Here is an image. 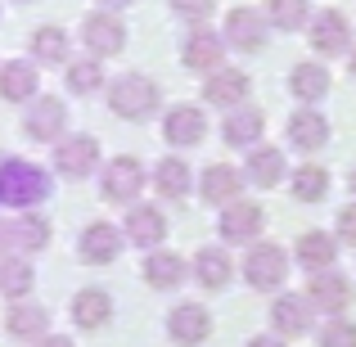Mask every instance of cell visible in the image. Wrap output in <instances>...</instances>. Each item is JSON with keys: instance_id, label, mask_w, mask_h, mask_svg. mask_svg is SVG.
<instances>
[{"instance_id": "83f0119b", "label": "cell", "mask_w": 356, "mask_h": 347, "mask_svg": "<svg viewBox=\"0 0 356 347\" xmlns=\"http://www.w3.org/2000/svg\"><path fill=\"white\" fill-rule=\"evenodd\" d=\"M243 181H252V185H261V190H270V185H280L284 181V154L280 149H252V158H248V172H243Z\"/></svg>"}, {"instance_id": "b9f144b4", "label": "cell", "mask_w": 356, "mask_h": 347, "mask_svg": "<svg viewBox=\"0 0 356 347\" xmlns=\"http://www.w3.org/2000/svg\"><path fill=\"white\" fill-rule=\"evenodd\" d=\"M104 9H122V5H131V0H99Z\"/></svg>"}, {"instance_id": "52a82bcc", "label": "cell", "mask_w": 356, "mask_h": 347, "mask_svg": "<svg viewBox=\"0 0 356 347\" xmlns=\"http://www.w3.org/2000/svg\"><path fill=\"white\" fill-rule=\"evenodd\" d=\"M54 167H59L68 181H86V176L99 167V145H95L90 136H68V140H59V149H54Z\"/></svg>"}, {"instance_id": "60d3db41", "label": "cell", "mask_w": 356, "mask_h": 347, "mask_svg": "<svg viewBox=\"0 0 356 347\" xmlns=\"http://www.w3.org/2000/svg\"><path fill=\"white\" fill-rule=\"evenodd\" d=\"M36 347H72V343L59 339V334H50V339H36Z\"/></svg>"}, {"instance_id": "484cf974", "label": "cell", "mask_w": 356, "mask_h": 347, "mask_svg": "<svg viewBox=\"0 0 356 347\" xmlns=\"http://www.w3.org/2000/svg\"><path fill=\"white\" fill-rule=\"evenodd\" d=\"M239 185H243V176L235 172V167L217 163V167H208V172H203L199 190H203V199H208V203H235L239 199Z\"/></svg>"}, {"instance_id": "ba28073f", "label": "cell", "mask_w": 356, "mask_h": 347, "mask_svg": "<svg viewBox=\"0 0 356 347\" xmlns=\"http://www.w3.org/2000/svg\"><path fill=\"white\" fill-rule=\"evenodd\" d=\"M99 190H104L108 203H131L140 190H145V167H140L136 158H113V163L104 167Z\"/></svg>"}, {"instance_id": "d6a6232c", "label": "cell", "mask_w": 356, "mask_h": 347, "mask_svg": "<svg viewBox=\"0 0 356 347\" xmlns=\"http://www.w3.org/2000/svg\"><path fill=\"white\" fill-rule=\"evenodd\" d=\"M330 194V172L325 167H298L293 172V199L298 203H321Z\"/></svg>"}, {"instance_id": "7c38bea8", "label": "cell", "mask_w": 356, "mask_h": 347, "mask_svg": "<svg viewBox=\"0 0 356 347\" xmlns=\"http://www.w3.org/2000/svg\"><path fill=\"white\" fill-rule=\"evenodd\" d=\"M270 330L280 339H298V334L312 330V302L302 293H280L275 307H270Z\"/></svg>"}, {"instance_id": "d6986e66", "label": "cell", "mask_w": 356, "mask_h": 347, "mask_svg": "<svg viewBox=\"0 0 356 347\" xmlns=\"http://www.w3.org/2000/svg\"><path fill=\"white\" fill-rule=\"evenodd\" d=\"M203 95H208V104H226V108L243 104V95H248V72H239V68H217V72L208 77V86H203Z\"/></svg>"}, {"instance_id": "e575fe53", "label": "cell", "mask_w": 356, "mask_h": 347, "mask_svg": "<svg viewBox=\"0 0 356 347\" xmlns=\"http://www.w3.org/2000/svg\"><path fill=\"white\" fill-rule=\"evenodd\" d=\"M104 86V68H99L95 59H81L68 68V90L72 95H95V90Z\"/></svg>"}, {"instance_id": "44dd1931", "label": "cell", "mask_w": 356, "mask_h": 347, "mask_svg": "<svg viewBox=\"0 0 356 347\" xmlns=\"http://www.w3.org/2000/svg\"><path fill=\"white\" fill-rule=\"evenodd\" d=\"M36 95V68L27 59H14L0 68V99H9V104H23V99Z\"/></svg>"}, {"instance_id": "ac0fdd59", "label": "cell", "mask_w": 356, "mask_h": 347, "mask_svg": "<svg viewBox=\"0 0 356 347\" xmlns=\"http://www.w3.org/2000/svg\"><path fill=\"white\" fill-rule=\"evenodd\" d=\"M298 266L302 271H330L334 257H339V239H330L325 230H307L302 239H298Z\"/></svg>"}, {"instance_id": "9a60e30c", "label": "cell", "mask_w": 356, "mask_h": 347, "mask_svg": "<svg viewBox=\"0 0 356 347\" xmlns=\"http://www.w3.org/2000/svg\"><path fill=\"white\" fill-rule=\"evenodd\" d=\"M221 54H226V41L208 27H194L190 41H185V68L194 72H217L221 68Z\"/></svg>"}, {"instance_id": "ab89813d", "label": "cell", "mask_w": 356, "mask_h": 347, "mask_svg": "<svg viewBox=\"0 0 356 347\" xmlns=\"http://www.w3.org/2000/svg\"><path fill=\"white\" fill-rule=\"evenodd\" d=\"M248 347H284L275 334H261V339H248Z\"/></svg>"}, {"instance_id": "ee69618b", "label": "cell", "mask_w": 356, "mask_h": 347, "mask_svg": "<svg viewBox=\"0 0 356 347\" xmlns=\"http://www.w3.org/2000/svg\"><path fill=\"white\" fill-rule=\"evenodd\" d=\"M352 190H356V172H352Z\"/></svg>"}, {"instance_id": "836d02e7", "label": "cell", "mask_w": 356, "mask_h": 347, "mask_svg": "<svg viewBox=\"0 0 356 347\" xmlns=\"http://www.w3.org/2000/svg\"><path fill=\"white\" fill-rule=\"evenodd\" d=\"M32 54L41 63H63L68 59V32H63V27H41V32L32 36Z\"/></svg>"}, {"instance_id": "603a6c76", "label": "cell", "mask_w": 356, "mask_h": 347, "mask_svg": "<svg viewBox=\"0 0 356 347\" xmlns=\"http://www.w3.org/2000/svg\"><path fill=\"white\" fill-rule=\"evenodd\" d=\"M108 316H113V298H108L104 289H81V293L72 298V321H77L81 330H99Z\"/></svg>"}, {"instance_id": "cb8c5ba5", "label": "cell", "mask_w": 356, "mask_h": 347, "mask_svg": "<svg viewBox=\"0 0 356 347\" xmlns=\"http://www.w3.org/2000/svg\"><path fill=\"white\" fill-rule=\"evenodd\" d=\"M261 127H266L261 108H235V113L226 118V127H221V136H226V145H235V149H252L261 140Z\"/></svg>"}, {"instance_id": "8992f818", "label": "cell", "mask_w": 356, "mask_h": 347, "mask_svg": "<svg viewBox=\"0 0 356 347\" xmlns=\"http://www.w3.org/2000/svg\"><path fill=\"white\" fill-rule=\"evenodd\" d=\"M212 334V316H208V307H199V302H181V307H172L167 312V339L172 343H181V347H199L203 339Z\"/></svg>"}, {"instance_id": "5b68a950", "label": "cell", "mask_w": 356, "mask_h": 347, "mask_svg": "<svg viewBox=\"0 0 356 347\" xmlns=\"http://www.w3.org/2000/svg\"><path fill=\"white\" fill-rule=\"evenodd\" d=\"M122 243H127V234H122L113 221H90V226L81 230V239H77V252H81V261H90V266H108V261H118Z\"/></svg>"}, {"instance_id": "ffe728a7", "label": "cell", "mask_w": 356, "mask_h": 347, "mask_svg": "<svg viewBox=\"0 0 356 347\" xmlns=\"http://www.w3.org/2000/svg\"><path fill=\"white\" fill-rule=\"evenodd\" d=\"M140 275H145L149 289H176V284L185 280V257L149 248V257H145V266H140Z\"/></svg>"}, {"instance_id": "f546056e", "label": "cell", "mask_w": 356, "mask_h": 347, "mask_svg": "<svg viewBox=\"0 0 356 347\" xmlns=\"http://www.w3.org/2000/svg\"><path fill=\"white\" fill-rule=\"evenodd\" d=\"M45 243H50V221H45V217H18V221H9V248L41 252Z\"/></svg>"}, {"instance_id": "277c9868", "label": "cell", "mask_w": 356, "mask_h": 347, "mask_svg": "<svg viewBox=\"0 0 356 347\" xmlns=\"http://www.w3.org/2000/svg\"><path fill=\"white\" fill-rule=\"evenodd\" d=\"M307 302H312V312H330V316H339V312H348V302H352V284H348V275H339V271H312V280H307Z\"/></svg>"}, {"instance_id": "8fae6325", "label": "cell", "mask_w": 356, "mask_h": 347, "mask_svg": "<svg viewBox=\"0 0 356 347\" xmlns=\"http://www.w3.org/2000/svg\"><path fill=\"white\" fill-rule=\"evenodd\" d=\"M352 45V23L339 14V9H325V14L312 18V50L316 54H343Z\"/></svg>"}, {"instance_id": "7402d4cb", "label": "cell", "mask_w": 356, "mask_h": 347, "mask_svg": "<svg viewBox=\"0 0 356 347\" xmlns=\"http://www.w3.org/2000/svg\"><path fill=\"white\" fill-rule=\"evenodd\" d=\"M289 140L312 154V149H321L325 140H330V122L316 113V108H298V113L289 118Z\"/></svg>"}, {"instance_id": "f35d334b", "label": "cell", "mask_w": 356, "mask_h": 347, "mask_svg": "<svg viewBox=\"0 0 356 347\" xmlns=\"http://www.w3.org/2000/svg\"><path fill=\"white\" fill-rule=\"evenodd\" d=\"M339 239L356 243V203H348V208L339 212Z\"/></svg>"}, {"instance_id": "4fadbf2b", "label": "cell", "mask_w": 356, "mask_h": 347, "mask_svg": "<svg viewBox=\"0 0 356 347\" xmlns=\"http://www.w3.org/2000/svg\"><path fill=\"white\" fill-rule=\"evenodd\" d=\"M203 131H208V118H203V108H194V104H176L172 113L163 118V136H167V145H176V149L199 145Z\"/></svg>"}, {"instance_id": "1f68e13d", "label": "cell", "mask_w": 356, "mask_h": 347, "mask_svg": "<svg viewBox=\"0 0 356 347\" xmlns=\"http://www.w3.org/2000/svg\"><path fill=\"white\" fill-rule=\"evenodd\" d=\"M32 284H36V275L27 257H0V293L5 298H27Z\"/></svg>"}, {"instance_id": "74e56055", "label": "cell", "mask_w": 356, "mask_h": 347, "mask_svg": "<svg viewBox=\"0 0 356 347\" xmlns=\"http://www.w3.org/2000/svg\"><path fill=\"white\" fill-rule=\"evenodd\" d=\"M172 9L185 18V23H208V14H212V0H172Z\"/></svg>"}, {"instance_id": "7a4b0ae2", "label": "cell", "mask_w": 356, "mask_h": 347, "mask_svg": "<svg viewBox=\"0 0 356 347\" xmlns=\"http://www.w3.org/2000/svg\"><path fill=\"white\" fill-rule=\"evenodd\" d=\"M108 108L127 122H145L158 108V86L149 77H140V72H127V77H118L113 90H108Z\"/></svg>"}, {"instance_id": "3957f363", "label": "cell", "mask_w": 356, "mask_h": 347, "mask_svg": "<svg viewBox=\"0 0 356 347\" xmlns=\"http://www.w3.org/2000/svg\"><path fill=\"white\" fill-rule=\"evenodd\" d=\"M284 275H289V252L275 248V243H252L248 257H243V280L261 293H270V289L284 284Z\"/></svg>"}, {"instance_id": "5bb4252c", "label": "cell", "mask_w": 356, "mask_h": 347, "mask_svg": "<svg viewBox=\"0 0 356 347\" xmlns=\"http://www.w3.org/2000/svg\"><path fill=\"white\" fill-rule=\"evenodd\" d=\"M81 41H86L90 54H118L127 45V27L113 14H90L81 18Z\"/></svg>"}, {"instance_id": "d4e9b609", "label": "cell", "mask_w": 356, "mask_h": 347, "mask_svg": "<svg viewBox=\"0 0 356 347\" xmlns=\"http://www.w3.org/2000/svg\"><path fill=\"white\" fill-rule=\"evenodd\" d=\"M45 330H50V312H45V307L18 302V307L5 312V334H14V339H41Z\"/></svg>"}, {"instance_id": "9c48e42d", "label": "cell", "mask_w": 356, "mask_h": 347, "mask_svg": "<svg viewBox=\"0 0 356 347\" xmlns=\"http://www.w3.org/2000/svg\"><path fill=\"white\" fill-rule=\"evenodd\" d=\"M261 226H266V217H261V208L257 203H226V212H221V221H217V230H221V239H230V243H252L261 234Z\"/></svg>"}, {"instance_id": "2e32d148", "label": "cell", "mask_w": 356, "mask_h": 347, "mask_svg": "<svg viewBox=\"0 0 356 347\" xmlns=\"http://www.w3.org/2000/svg\"><path fill=\"white\" fill-rule=\"evenodd\" d=\"M226 41L235 45V50H261V45H266V18H261L257 9H230Z\"/></svg>"}, {"instance_id": "4dcf8cb0", "label": "cell", "mask_w": 356, "mask_h": 347, "mask_svg": "<svg viewBox=\"0 0 356 347\" xmlns=\"http://www.w3.org/2000/svg\"><path fill=\"white\" fill-rule=\"evenodd\" d=\"M154 185H158L163 199H185L194 181H190V167H185L181 158H163V163L154 167Z\"/></svg>"}, {"instance_id": "d590c367", "label": "cell", "mask_w": 356, "mask_h": 347, "mask_svg": "<svg viewBox=\"0 0 356 347\" xmlns=\"http://www.w3.org/2000/svg\"><path fill=\"white\" fill-rule=\"evenodd\" d=\"M307 0H270V23L275 27H284V32H293V27H302L307 23Z\"/></svg>"}, {"instance_id": "e0dca14e", "label": "cell", "mask_w": 356, "mask_h": 347, "mask_svg": "<svg viewBox=\"0 0 356 347\" xmlns=\"http://www.w3.org/2000/svg\"><path fill=\"white\" fill-rule=\"evenodd\" d=\"M127 243H136V248H158V243L167 239V217L158 208H131V217H127Z\"/></svg>"}, {"instance_id": "30bf717a", "label": "cell", "mask_w": 356, "mask_h": 347, "mask_svg": "<svg viewBox=\"0 0 356 347\" xmlns=\"http://www.w3.org/2000/svg\"><path fill=\"white\" fill-rule=\"evenodd\" d=\"M68 127V108H63V99L54 95H41L27 104V118H23V131L32 140H59V131Z\"/></svg>"}, {"instance_id": "f1b7e54d", "label": "cell", "mask_w": 356, "mask_h": 347, "mask_svg": "<svg viewBox=\"0 0 356 347\" xmlns=\"http://www.w3.org/2000/svg\"><path fill=\"white\" fill-rule=\"evenodd\" d=\"M230 275H235V266H230V257L221 248H203L199 257H194V280H199L203 289H226Z\"/></svg>"}, {"instance_id": "4316f807", "label": "cell", "mask_w": 356, "mask_h": 347, "mask_svg": "<svg viewBox=\"0 0 356 347\" xmlns=\"http://www.w3.org/2000/svg\"><path fill=\"white\" fill-rule=\"evenodd\" d=\"M289 90H293L302 104H316V99L330 95V72H325L321 63H298L293 77H289Z\"/></svg>"}, {"instance_id": "8d00e7d4", "label": "cell", "mask_w": 356, "mask_h": 347, "mask_svg": "<svg viewBox=\"0 0 356 347\" xmlns=\"http://www.w3.org/2000/svg\"><path fill=\"white\" fill-rule=\"evenodd\" d=\"M321 347H356V325L343 321V316H334L321 330Z\"/></svg>"}, {"instance_id": "7bdbcfd3", "label": "cell", "mask_w": 356, "mask_h": 347, "mask_svg": "<svg viewBox=\"0 0 356 347\" xmlns=\"http://www.w3.org/2000/svg\"><path fill=\"white\" fill-rule=\"evenodd\" d=\"M352 77H356V54H352Z\"/></svg>"}, {"instance_id": "6da1fadb", "label": "cell", "mask_w": 356, "mask_h": 347, "mask_svg": "<svg viewBox=\"0 0 356 347\" xmlns=\"http://www.w3.org/2000/svg\"><path fill=\"white\" fill-rule=\"evenodd\" d=\"M50 194V172L27 158H0V208L27 212L36 203H45Z\"/></svg>"}]
</instances>
